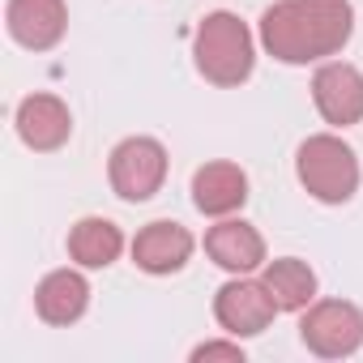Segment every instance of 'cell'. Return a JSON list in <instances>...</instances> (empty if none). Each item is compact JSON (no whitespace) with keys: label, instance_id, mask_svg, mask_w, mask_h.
Here are the masks:
<instances>
[{"label":"cell","instance_id":"cell-8","mask_svg":"<svg viewBox=\"0 0 363 363\" xmlns=\"http://www.w3.org/2000/svg\"><path fill=\"white\" fill-rule=\"evenodd\" d=\"M5 22L22 48L52 52L69 30V9H65V0H9Z\"/></svg>","mask_w":363,"mask_h":363},{"label":"cell","instance_id":"cell-6","mask_svg":"<svg viewBox=\"0 0 363 363\" xmlns=\"http://www.w3.org/2000/svg\"><path fill=\"white\" fill-rule=\"evenodd\" d=\"M312 103L325 116V124H337V128L359 124L363 120V73L342 60L320 65L312 77Z\"/></svg>","mask_w":363,"mask_h":363},{"label":"cell","instance_id":"cell-15","mask_svg":"<svg viewBox=\"0 0 363 363\" xmlns=\"http://www.w3.org/2000/svg\"><path fill=\"white\" fill-rule=\"evenodd\" d=\"M120 248H124V235L107 218H82L69 231V257L86 269H107L120 257Z\"/></svg>","mask_w":363,"mask_h":363},{"label":"cell","instance_id":"cell-2","mask_svg":"<svg viewBox=\"0 0 363 363\" xmlns=\"http://www.w3.org/2000/svg\"><path fill=\"white\" fill-rule=\"evenodd\" d=\"M193 56H197V69H201L206 82H214V86H240V82L252 77V60H257L252 30L235 13H210L197 26Z\"/></svg>","mask_w":363,"mask_h":363},{"label":"cell","instance_id":"cell-5","mask_svg":"<svg viewBox=\"0 0 363 363\" xmlns=\"http://www.w3.org/2000/svg\"><path fill=\"white\" fill-rule=\"evenodd\" d=\"M299 337L320 359H346V354H354L363 346V312L354 303H346V299L308 303Z\"/></svg>","mask_w":363,"mask_h":363},{"label":"cell","instance_id":"cell-14","mask_svg":"<svg viewBox=\"0 0 363 363\" xmlns=\"http://www.w3.org/2000/svg\"><path fill=\"white\" fill-rule=\"evenodd\" d=\"M269 299L278 303V312H299L316 299V274L308 261L299 257H282V261H269L265 274H261Z\"/></svg>","mask_w":363,"mask_h":363},{"label":"cell","instance_id":"cell-3","mask_svg":"<svg viewBox=\"0 0 363 363\" xmlns=\"http://www.w3.org/2000/svg\"><path fill=\"white\" fill-rule=\"evenodd\" d=\"M295 171H299V184H303L316 201H325V206H342V201H350L354 189H359V158H354V150H350L342 137H333V133L308 137V141L299 145V154H295Z\"/></svg>","mask_w":363,"mask_h":363},{"label":"cell","instance_id":"cell-1","mask_svg":"<svg viewBox=\"0 0 363 363\" xmlns=\"http://www.w3.org/2000/svg\"><path fill=\"white\" fill-rule=\"evenodd\" d=\"M354 30L350 0H278L261 13V43L282 65H312L346 48Z\"/></svg>","mask_w":363,"mask_h":363},{"label":"cell","instance_id":"cell-13","mask_svg":"<svg viewBox=\"0 0 363 363\" xmlns=\"http://www.w3.org/2000/svg\"><path fill=\"white\" fill-rule=\"evenodd\" d=\"M90 303V282L77 269H52L39 291H35V308L48 325H73Z\"/></svg>","mask_w":363,"mask_h":363},{"label":"cell","instance_id":"cell-9","mask_svg":"<svg viewBox=\"0 0 363 363\" xmlns=\"http://www.w3.org/2000/svg\"><path fill=\"white\" fill-rule=\"evenodd\" d=\"M193 248H197L193 235L179 227V223H150L133 240V261L145 274H175V269L189 265Z\"/></svg>","mask_w":363,"mask_h":363},{"label":"cell","instance_id":"cell-7","mask_svg":"<svg viewBox=\"0 0 363 363\" xmlns=\"http://www.w3.org/2000/svg\"><path fill=\"white\" fill-rule=\"evenodd\" d=\"M274 312H278V303L269 299L265 282L240 278V282H227V286L214 295V316H218V325H223L227 333H235V337L261 333V329L274 320Z\"/></svg>","mask_w":363,"mask_h":363},{"label":"cell","instance_id":"cell-10","mask_svg":"<svg viewBox=\"0 0 363 363\" xmlns=\"http://www.w3.org/2000/svg\"><path fill=\"white\" fill-rule=\"evenodd\" d=\"M18 137L30 150H60L73 137V116L56 94H30L18 107Z\"/></svg>","mask_w":363,"mask_h":363},{"label":"cell","instance_id":"cell-4","mask_svg":"<svg viewBox=\"0 0 363 363\" xmlns=\"http://www.w3.org/2000/svg\"><path fill=\"white\" fill-rule=\"evenodd\" d=\"M111 189L124 201H150L167 179V150L154 137H124L107 162Z\"/></svg>","mask_w":363,"mask_h":363},{"label":"cell","instance_id":"cell-11","mask_svg":"<svg viewBox=\"0 0 363 363\" xmlns=\"http://www.w3.org/2000/svg\"><path fill=\"white\" fill-rule=\"evenodd\" d=\"M206 252L214 265L231 269V274H248L265 261V240L252 223L244 218H223L218 227L206 231Z\"/></svg>","mask_w":363,"mask_h":363},{"label":"cell","instance_id":"cell-12","mask_svg":"<svg viewBox=\"0 0 363 363\" xmlns=\"http://www.w3.org/2000/svg\"><path fill=\"white\" fill-rule=\"evenodd\" d=\"M193 201H197L201 214L227 218L248 201V175L235 162H206L193 175Z\"/></svg>","mask_w":363,"mask_h":363},{"label":"cell","instance_id":"cell-16","mask_svg":"<svg viewBox=\"0 0 363 363\" xmlns=\"http://www.w3.org/2000/svg\"><path fill=\"white\" fill-rule=\"evenodd\" d=\"M193 359H197V363H206V359H231V363H244V350H240V342H206V346L193 350Z\"/></svg>","mask_w":363,"mask_h":363}]
</instances>
